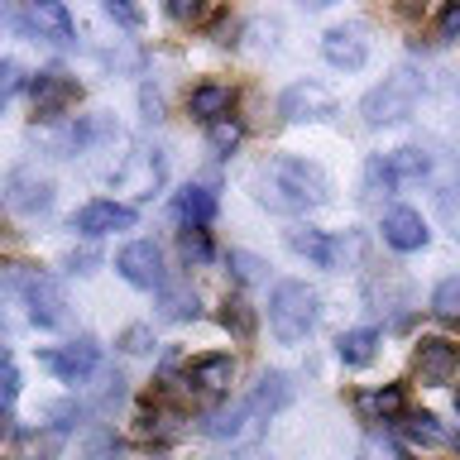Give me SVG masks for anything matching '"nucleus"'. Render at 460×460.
Masks as SVG:
<instances>
[{
    "label": "nucleus",
    "mask_w": 460,
    "mask_h": 460,
    "mask_svg": "<svg viewBox=\"0 0 460 460\" xmlns=\"http://www.w3.org/2000/svg\"><path fill=\"white\" fill-rule=\"evenodd\" d=\"M254 187H259V201L273 211H316L331 201V178L322 164H307L297 154H279L269 158L264 168L254 172Z\"/></svg>",
    "instance_id": "1"
},
{
    "label": "nucleus",
    "mask_w": 460,
    "mask_h": 460,
    "mask_svg": "<svg viewBox=\"0 0 460 460\" xmlns=\"http://www.w3.org/2000/svg\"><path fill=\"white\" fill-rule=\"evenodd\" d=\"M316 316H322V297H316L307 283L283 279L279 288H273V297H269V331H273V341H283V345L307 341L312 326H316Z\"/></svg>",
    "instance_id": "2"
},
{
    "label": "nucleus",
    "mask_w": 460,
    "mask_h": 460,
    "mask_svg": "<svg viewBox=\"0 0 460 460\" xmlns=\"http://www.w3.org/2000/svg\"><path fill=\"white\" fill-rule=\"evenodd\" d=\"M417 101H422V77H417L412 67H398V72H388L379 86H369V92H365L359 115H365L369 129H384V125L408 120V115L417 111Z\"/></svg>",
    "instance_id": "3"
},
{
    "label": "nucleus",
    "mask_w": 460,
    "mask_h": 460,
    "mask_svg": "<svg viewBox=\"0 0 460 460\" xmlns=\"http://www.w3.org/2000/svg\"><path fill=\"white\" fill-rule=\"evenodd\" d=\"M0 279H5V288H14V293H24L29 322H34V326H63L67 322L63 288H58V279H49L43 269H34V264H5Z\"/></svg>",
    "instance_id": "4"
},
{
    "label": "nucleus",
    "mask_w": 460,
    "mask_h": 460,
    "mask_svg": "<svg viewBox=\"0 0 460 460\" xmlns=\"http://www.w3.org/2000/svg\"><path fill=\"white\" fill-rule=\"evenodd\" d=\"M279 115L288 125H312V120H331L336 115V96L322 82H293L279 96Z\"/></svg>",
    "instance_id": "5"
},
{
    "label": "nucleus",
    "mask_w": 460,
    "mask_h": 460,
    "mask_svg": "<svg viewBox=\"0 0 460 460\" xmlns=\"http://www.w3.org/2000/svg\"><path fill=\"white\" fill-rule=\"evenodd\" d=\"M29 92H34V115L39 120H58V115L82 96V86H77V77H67L63 67H43L39 77H29Z\"/></svg>",
    "instance_id": "6"
},
{
    "label": "nucleus",
    "mask_w": 460,
    "mask_h": 460,
    "mask_svg": "<svg viewBox=\"0 0 460 460\" xmlns=\"http://www.w3.org/2000/svg\"><path fill=\"white\" fill-rule=\"evenodd\" d=\"M115 269H120V279H125V283L149 288V293L168 283V273H164V250H158L154 240H135V244H125V250L115 254Z\"/></svg>",
    "instance_id": "7"
},
{
    "label": "nucleus",
    "mask_w": 460,
    "mask_h": 460,
    "mask_svg": "<svg viewBox=\"0 0 460 460\" xmlns=\"http://www.w3.org/2000/svg\"><path fill=\"white\" fill-rule=\"evenodd\" d=\"M412 365H417V379L422 384H451L460 374V345L446 341V336H422L412 350Z\"/></svg>",
    "instance_id": "8"
},
{
    "label": "nucleus",
    "mask_w": 460,
    "mask_h": 460,
    "mask_svg": "<svg viewBox=\"0 0 460 460\" xmlns=\"http://www.w3.org/2000/svg\"><path fill=\"white\" fill-rule=\"evenodd\" d=\"M43 365H49L63 384H86L101 365V345L92 336L67 341V345H58V350H43Z\"/></svg>",
    "instance_id": "9"
},
{
    "label": "nucleus",
    "mask_w": 460,
    "mask_h": 460,
    "mask_svg": "<svg viewBox=\"0 0 460 460\" xmlns=\"http://www.w3.org/2000/svg\"><path fill=\"white\" fill-rule=\"evenodd\" d=\"M135 207H125V201H86V207L72 216V230L86 240H101V235H115V230H135Z\"/></svg>",
    "instance_id": "10"
},
{
    "label": "nucleus",
    "mask_w": 460,
    "mask_h": 460,
    "mask_svg": "<svg viewBox=\"0 0 460 460\" xmlns=\"http://www.w3.org/2000/svg\"><path fill=\"white\" fill-rule=\"evenodd\" d=\"M322 58L331 67H341V72H359L369 63V39H365V24H336V29H326V39H322Z\"/></svg>",
    "instance_id": "11"
},
{
    "label": "nucleus",
    "mask_w": 460,
    "mask_h": 460,
    "mask_svg": "<svg viewBox=\"0 0 460 460\" xmlns=\"http://www.w3.org/2000/svg\"><path fill=\"white\" fill-rule=\"evenodd\" d=\"M431 172V158L422 154V149H394V154H384V158H374L369 164V178L379 182L384 178V187H417Z\"/></svg>",
    "instance_id": "12"
},
{
    "label": "nucleus",
    "mask_w": 460,
    "mask_h": 460,
    "mask_svg": "<svg viewBox=\"0 0 460 460\" xmlns=\"http://www.w3.org/2000/svg\"><path fill=\"white\" fill-rule=\"evenodd\" d=\"M379 230H384V244H388V250H398V254H417V250H427V240H431L422 211H412V207L384 211Z\"/></svg>",
    "instance_id": "13"
},
{
    "label": "nucleus",
    "mask_w": 460,
    "mask_h": 460,
    "mask_svg": "<svg viewBox=\"0 0 460 460\" xmlns=\"http://www.w3.org/2000/svg\"><path fill=\"white\" fill-rule=\"evenodd\" d=\"M5 201L20 216H49L53 211V182L20 168V172H10V182H5Z\"/></svg>",
    "instance_id": "14"
},
{
    "label": "nucleus",
    "mask_w": 460,
    "mask_h": 460,
    "mask_svg": "<svg viewBox=\"0 0 460 460\" xmlns=\"http://www.w3.org/2000/svg\"><path fill=\"white\" fill-rule=\"evenodd\" d=\"M20 29H24L29 39H53V43H72V39H77L72 14L63 5H53V0H39L29 14H20Z\"/></svg>",
    "instance_id": "15"
},
{
    "label": "nucleus",
    "mask_w": 460,
    "mask_h": 460,
    "mask_svg": "<svg viewBox=\"0 0 460 460\" xmlns=\"http://www.w3.org/2000/svg\"><path fill=\"white\" fill-rule=\"evenodd\" d=\"M254 408L250 402H235V408H221V412H211L207 422H201V431H207L211 441H254L259 437V422H254Z\"/></svg>",
    "instance_id": "16"
},
{
    "label": "nucleus",
    "mask_w": 460,
    "mask_h": 460,
    "mask_svg": "<svg viewBox=\"0 0 460 460\" xmlns=\"http://www.w3.org/2000/svg\"><path fill=\"white\" fill-rule=\"evenodd\" d=\"M111 182L129 187L135 197H154L158 187H164V158L158 154H129L125 164L111 172Z\"/></svg>",
    "instance_id": "17"
},
{
    "label": "nucleus",
    "mask_w": 460,
    "mask_h": 460,
    "mask_svg": "<svg viewBox=\"0 0 460 460\" xmlns=\"http://www.w3.org/2000/svg\"><path fill=\"white\" fill-rule=\"evenodd\" d=\"M288 250L302 254L316 269H336L341 264V244L331 240L326 230H316V226H293V230H288Z\"/></svg>",
    "instance_id": "18"
},
{
    "label": "nucleus",
    "mask_w": 460,
    "mask_h": 460,
    "mask_svg": "<svg viewBox=\"0 0 460 460\" xmlns=\"http://www.w3.org/2000/svg\"><path fill=\"white\" fill-rule=\"evenodd\" d=\"M172 216L182 221V230H207L216 221V192L211 187H182L178 197H172Z\"/></svg>",
    "instance_id": "19"
},
{
    "label": "nucleus",
    "mask_w": 460,
    "mask_h": 460,
    "mask_svg": "<svg viewBox=\"0 0 460 460\" xmlns=\"http://www.w3.org/2000/svg\"><path fill=\"white\" fill-rule=\"evenodd\" d=\"M230 106H235V92H230L226 82H201V86H192V96H187V111L207 125L230 120Z\"/></svg>",
    "instance_id": "20"
},
{
    "label": "nucleus",
    "mask_w": 460,
    "mask_h": 460,
    "mask_svg": "<svg viewBox=\"0 0 460 460\" xmlns=\"http://www.w3.org/2000/svg\"><path fill=\"white\" fill-rule=\"evenodd\" d=\"M230 379H235V359H230L226 350L197 355L192 365H187V384L207 388V394H221V388H230Z\"/></svg>",
    "instance_id": "21"
},
{
    "label": "nucleus",
    "mask_w": 460,
    "mask_h": 460,
    "mask_svg": "<svg viewBox=\"0 0 460 460\" xmlns=\"http://www.w3.org/2000/svg\"><path fill=\"white\" fill-rule=\"evenodd\" d=\"M288 402H293V379H288L283 369L259 374V384H254V394H250V408L259 417H273V412H283Z\"/></svg>",
    "instance_id": "22"
},
{
    "label": "nucleus",
    "mask_w": 460,
    "mask_h": 460,
    "mask_svg": "<svg viewBox=\"0 0 460 460\" xmlns=\"http://www.w3.org/2000/svg\"><path fill=\"white\" fill-rule=\"evenodd\" d=\"M374 350H379V331L374 326H355V331H341V341H336V355H341V365H369Z\"/></svg>",
    "instance_id": "23"
},
{
    "label": "nucleus",
    "mask_w": 460,
    "mask_h": 460,
    "mask_svg": "<svg viewBox=\"0 0 460 460\" xmlns=\"http://www.w3.org/2000/svg\"><path fill=\"white\" fill-rule=\"evenodd\" d=\"M402 437L408 441H417V446H441L446 441V431H441V422L431 412H402Z\"/></svg>",
    "instance_id": "24"
},
{
    "label": "nucleus",
    "mask_w": 460,
    "mask_h": 460,
    "mask_svg": "<svg viewBox=\"0 0 460 460\" xmlns=\"http://www.w3.org/2000/svg\"><path fill=\"white\" fill-rule=\"evenodd\" d=\"M431 312L441 316V322H456L460 326V273L437 283V293H431Z\"/></svg>",
    "instance_id": "25"
},
{
    "label": "nucleus",
    "mask_w": 460,
    "mask_h": 460,
    "mask_svg": "<svg viewBox=\"0 0 460 460\" xmlns=\"http://www.w3.org/2000/svg\"><path fill=\"white\" fill-rule=\"evenodd\" d=\"M365 408H374L384 417V422H402V412H408V394H402V384H388V388H379Z\"/></svg>",
    "instance_id": "26"
},
{
    "label": "nucleus",
    "mask_w": 460,
    "mask_h": 460,
    "mask_svg": "<svg viewBox=\"0 0 460 460\" xmlns=\"http://www.w3.org/2000/svg\"><path fill=\"white\" fill-rule=\"evenodd\" d=\"M63 451V431H24V460H53Z\"/></svg>",
    "instance_id": "27"
},
{
    "label": "nucleus",
    "mask_w": 460,
    "mask_h": 460,
    "mask_svg": "<svg viewBox=\"0 0 460 460\" xmlns=\"http://www.w3.org/2000/svg\"><path fill=\"white\" fill-rule=\"evenodd\" d=\"M221 322H226L230 331H235L240 341H250V336H254V307H250L244 297H226V312H221Z\"/></svg>",
    "instance_id": "28"
},
{
    "label": "nucleus",
    "mask_w": 460,
    "mask_h": 460,
    "mask_svg": "<svg viewBox=\"0 0 460 460\" xmlns=\"http://www.w3.org/2000/svg\"><path fill=\"white\" fill-rule=\"evenodd\" d=\"M158 293H164V312L172 316V322H192V316H197V297L187 293V288H172V283H164Z\"/></svg>",
    "instance_id": "29"
},
{
    "label": "nucleus",
    "mask_w": 460,
    "mask_h": 460,
    "mask_svg": "<svg viewBox=\"0 0 460 460\" xmlns=\"http://www.w3.org/2000/svg\"><path fill=\"white\" fill-rule=\"evenodd\" d=\"M226 264H230V273H235L240 283H259V279H264V259H259V254L230 250V259H226Z\"/></svg>",
    "instance_id": "30"
},
{
    "label": "nucleus",
    "mask_w": 460,
    "mask_h": 460,
    "mask_svg": "<svg viewBox=\"0 0 460 460\" xmlns=\"http://www.w3.org/2000/svg\"><path fill=\"white\" fill-rule=\"evenodd\" d=\"M20 86H24V67L14 63V58H0V111L14 101V92H20Z\"/></svg>",
    "instance_id": "31"
},
{
    "label": "nucleus",
    "mask_w": 460,
    "mask_h": 460,
    "mask_svg": "<svg viewBox=\"0 0 460 460\" xmlns=\"http://www.w3.org/2000/svg\"><path fill=\"white\" fill-rule=\"evenodd\" d=\"M182 259H187V264H211L207 230H182Z\"/></svg>",
    "instance_id": "32"
},
{
    "label": "nucleus",
    "mask_w": 460,
    "mask_h": 460,
    "mask_svg": "<svg viewBox=\"0 0 460 460\" xmlns=\"http://www.w3.org/2000/svg\"><path fill=\"white\" fill-rule=\"evenodd\" d=\"M240 135H244V129H240L235 120H216V125H211V149H216V154H235Z\"/></svg>",
    "instance_id": "33"
},
{
    "label": "nucleus",
    "mask_w": 460,
    "mask_h": 460,
    "mask_svg": "<svg viewBox=\"0 0 460 460\" xmlns=\"http://www.w3.org/2000/svg\"><path fill=\"white\" fill-rule=\"evenodd\" d=\"M120 350H129V355H144V350H154V331L144 326V322L125 326V331H120Z\"/></svg>",
    "instance_id": "34"
},
{
    "label": "nucleus",
    "mask_w": 460,
    "mask_h": 460,
    "mask_svg": "<svg viewBox=\"0 0 460 460\" xmlns=\"http://www.w3.org/2000/svg\"><path fill=\"white\" fill-rule=\"evenodd\" d=\"M14 398H20V369H14L10 359H0V412H5Z\"/></svg>",
    "instance_id": "35"
},
{
    "label": "nucleus",
    "mask_w": 460,
    "mask_h": 460,
    "mask_svg": "<svg viewBox=\"0 0 460 460\" xmlns=\"http://www.w3.org/2000/svg\"><path fill=\"white\" fill-rule=\"evenodd\" d=\"M460 39V5H441L437 14V43H451Z\"/></svg>",
    "instance_id": "36"
},
{
    "label": "nucleus",
    "mask_w": 460,
    "mask_h": 460,
    "mask_svg": "<svg viewBox=\"0 0 460 460\" xmlns=\"http://www.w3.org/2000/svg\"><path fill=\"white\" fill-rule=\"evenodd\" d=\"M106 14L115 24H125V29H139V10L135 5H120V0H106Z\"/></svg>",
    "instance_id": "37"
},
{
    "label": "nucleus",
    "mask_w": 460,
    "mask_h": 460,
    "mask_svg": "<svg viewBox=\"0 0 460 460\" xmlns=\"http://www.w3.org/2000/svg\"><path fill=\"white\" fill-rule=\"evenodd\" d=\"M86 460H120V441H115V437L92 441V446H86Z\"/></svg>",
    "instance_id": "38"
},
{
    "label": "nucleus",
    "mask_w": 460,
    "mask_h": 460,
    "mask_svg": "<svg viewBox=\"0 0 460 460\" xmlns=\"http://www.w3.org/2000/svg\"><path fill=\"white\" fill-rule=\"evenodd\" d=\"M168 14H172V20H201V5H182V0H172Z\"/></svg>",
    "instance_id": "39"
},
{
    "label": "nucleus",
    "mask_w": 460,
    "mask_h": 460,
    "mask_svg": "<svg viewBox=\"0 0 460 460\" xmlns=\"http://www.w3.org/2000/svg\"><path fill=\"white\" fill-rule=\"evenodd\" d=\"M5 431H10V412H0V437H5Z\"/></svg>",
    "instance_id": "40"
},
{
    "label": "nucleus",
    "mask_w": 460,
    "mask_h": 460,
    "mask_svg": "<svg viewBox=\"0 0 460 460\" xmlns=\"http://www.w3.org/2000/svg\"><path fill=\"white\" fill-rule=\"evenodd\" d=\"M456 412H460V388H456Z\"/></svg>",
    "instance_id": "41"
},
{
    "label": "nucleus",
    "mask_w": 460,
    "mask_h": 460,
    "mask_svg": "<svg viewBox=\"0 0 460 460\" xmlns=\"http://www.w3.org/2000/svg\"><path fill=\"white\" fill-rule=\"evenodd\" d=\"M451 446H456V451H460V437H456V441H451Z\"/></svg>",
    "instance_id": "42"
}]
</instances>
